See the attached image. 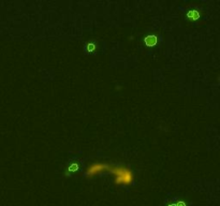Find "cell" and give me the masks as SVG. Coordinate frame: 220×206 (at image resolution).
<instances>
[{"mask_svg": "<svg viewBox=\"0 0 220 206\" xmlns=\"http://www.w3.org/2000/svg\"><path fill=\"white\" fill-rule=\"evenodd\" d=\"M188 16L191 17V18H193V20H196L199 17V13L196 12V11H191V12L188 13Z\"/></svg>", "mask_w": 220, "mask_h": 206, "instance_id": "cell-4", "label": "cell"}, {"mask_svg": "<svg viewBox=\"0 0 220 206\" xmlns=\"http://www.w3.org/2000/svg\"><path fill=\"white\" fill-rule=\"evenodd\" d=\"M169 206H176V204H173V205H169Z\"/></svg>", "mask_w": 220, "mask_h": 206, "instance_id": "cell-7", "label": "cell"}, {"mask_svg": "<svg viewBox=\"0 0 220 206\" xmlns=\"http://www.w3.org/2000/svg\"><path fill=\"white\" fill-rule=\"evenodd\" d=\"M112 167L108 163H102V162H96L93 164L89 165L88 169L86 170V176L91 178V177L96 176V175L101 174L103 172H110Z\"/></svg>", "mask_w": 220, "mask_h": 206, "instance_id": "cell-2", "label": "cell"}, {"mask_svg": "<svg viewBox=\"0 0 220 206\" xmlns=\"http://www.w3.org/2000/svg\"><path fill=\"white\" fill-rule=\"evenodd\" d=\"M77 169H78L77 164H72L71 167H69V171H70V172H74V171H76Z\"/></svg>", "mask_w": 220, "mask_h": 206, "instance_id": "cell-5", "label": "cell"}, {"mask_svg": "<svg viewBox=\"0 0 220 206\" xmlns=\"http://www.w3.org/2000/svg\"><path fill=\"white\" fill-rule=\"evenodd\" d=\"M145 43L148 46H154L157 43V38L155 36H148V37L145 38Z\"/></svg>", "mask_w": 220, "mask_h": 206, "instance_id": "cell-3", "label": "cell"}, {"mask_svg": "<svg viewBox=\"0 0 220 206\" xmlns=\"http://www.w3.org/2000/svg\"><path fill=\"white\" fill-rule=\"evenodd\" d=\"M111 173L114 175L115 184L118 186H129L133 183V173L129 167H116L111 169Z\"/></svg>", "mask_w": 220, "mask_h": 206, "instance_id": "cell-1", "label": "cell"}, {"mask_svg": "<svg viewBox=\"0 0 220 206\" xmlns=\"http://www.w3.org/2000/svg\"><path fill=\"white\" fill-rule=\"evenodd\" d=\"M176 206H186V203H184V202H178V203L176 204Z\"/></svg>", "mask_w": 220, "mask_h": 206, "instance_id": "cell-6", "label": "cell"}]
</instances>
